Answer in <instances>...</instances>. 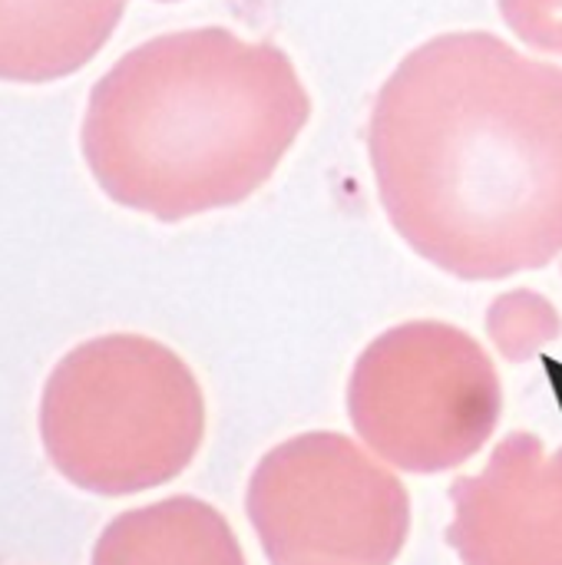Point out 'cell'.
Here are the masks:
<instances>
[{
    "mask_svg": "<svg viewBox=\"0 0 562 565\" xmlns=\"http://www.w3.org/2000/svg\"><path fill=\"white\" fill-rule=\"evenodd\" d=\"M450 500L447 543L464 565H562V447L547 454L517 430L484 473L454 480Z\"/></svg>",
    "mask_w": 562,
    "mask_h": 565,
    "instance_id": "6",
    "label": "cell"
},
{
    "mask_svg": "<svg viewBox=\"0 0 562 565\" xmlns=\"http://www.w3.org/2000/svg\"><path fill=\"white\" fill-rule=\"evenodd\" d=\"M93 565H245V553L215 507L169 497L119 513L96 540Z\"/></svg>",
    "mask_w": 562,
    "mask_h": 565,
    "instance_id": "8",
    "label": "cell"
},
{
    "mask_svg": "<svg viewBox=\"0 0 562 565\" xmlns=\"http://www.w3.org/2000/svg\"><path fill=\"white\" fill-rule=\"evenodd\" d=\"M126 0H0V79L53 83L113 36Z\"/></svg>",
    "mask_w": 562,
    "mask_h": 565,
    "instance_id": "7",
    "label": "cell"
},
{
    "mask_svg": "<svg viewBox=\"0 0 562 565\" xmlns=\"http://www.w3.org/2000/svg\"><path fill=\"white\" fill-rule=\"evenodd\" d=\"M245 510L272 565H394L411 533L404 483L331 430L268 450Z\"/></svg>",
    "mask_w": 562,
    "mask_h": 565,
    "instance_id": "5",
    "label": "cell"
},
{
    "mask_svg": "<svg viewBox=\"0 0 562 565\" xmlns=\"http://www.w3.org/2000/svg\"><path fill=\"white\" fill-rule=\"evenodd\" d=\"M308 116L282 46L199 26L123 53L89 93L79 146L116 205L182 222L258 192Z\"/></svg>",
    "mask_w": 562,
    "mask_h": 565,
    "instance_id": "2",
    "label": "cell"
},
{
    "mask_svg": "<svg viewBox=\"0 0 562 565\" xmlns=\"http://www.w3.org/2000/svg\"><path fill=\"white\" fill-rule=\"evenodd\" d=\"M371 169L394 232L464 281L562 255V66L494 33H444L381 86Z\"/></svg>",
    "mask_w": 562,
    "mask_h": 565,
    "instance_id": "1",
    "label": "cell"
},
{
    "mask_svg": "<svg viewBox=\"0 0 562 565\" xmlns=\"http://www.w3.org/2000/svg\"><path fill=\"white\" fill-rule=\"evenodd\" d=\"M162 3H172V0H162Z\"/></svg>",
    "mask_w": 562,
    "mask_h": 565,
    "instance_id": "9",
    "label": "cell"
},
{
    "mask_svg": "<svg viewBox=\"0 0 562 565\" xmlns=\"http://www.w3.org/2000/svg\"><path fill=\"white\" fill-rule=\"evenodd\" d=\"M358 437L404 473H444L494 437L503 391L487 351L460 328L411 321L358 358L348 384Z\"/></svg>",
    "mask_w": 562,
    "mask_h": 565,
    "instance_id": "4",
    "label": "cell"
},
{
    "mask_svg": "<svg viewBox=\"0 0 562 565\" xmlns=\"http://www.w3.org/2000/svg\"><path fill=\"white\" fill-rule=\"evenodd\" d=\"M205 437V397L189 364L142 334L83 341L40 394V444L63 480L129 497L185 473Z\"/></svg>",
    "mask_w": 562,
    "mask_h": 565,
    "instance_id": "3",
    "label": "cell"
}]
</instances>
